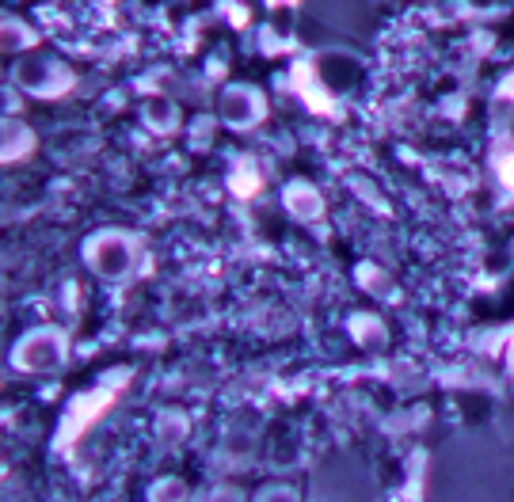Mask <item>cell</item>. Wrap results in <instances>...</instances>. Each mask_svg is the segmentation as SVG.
Masks as SVG:
<instances>
[{
  "mask_svg": "<svg viewBox=\"0 0 514 502\" xmlns=\"http://www.w3.org/2000/svg\"><path fill=\"white\" fill-rule=\"evenodd\" d=\"M84 259H88V267L99 278L122 282V278H130V271L138 263V248H134V240L126 232L107 229V232H96L88 244H84Z\"/></svg>",
  "mask_w": 514,
  "mask_h": 502,
  "instance_id": "obj_1",
  "label": "cell"
},
{
  "mask_svg": "<svg viewBox=\"0 0 514 502\" xmlns=\"http://www.w3.org/2000/svg\"><path fill=\"white\" fill-rule=\"evenodd\" d=\"M12 362L24 369V374H54V369L66 362V335L54 332V327H38L27 332L15 343Z\"/></svg>",
  "mask_w": 514,
  "mask_h": 502,
  "instance_id": "obj_2",
  "label": "cell"
},
{
  "mask_svg": "<svg viewBox=\"0 0 514 502\" xmlns=\"http://www.w3.org/2000/svg\"><path fill=\"white\" fill-rule=\"evenodd\" d=\"M15 84L19 88H27L31 96H61L66 88H73V73L66 69V65H57L50 57H35V61H24L15 65Z\"/></svg>",
  "mask_w": 514,
  "mask_h": 502,
  "instance_id": "obj_3",
  "label": "cell"
},
{
  "mask_svg": "<svg viewBox=\"0 0 514 502\" xmlns=\"http://www.w3.org/2000/svg\"><path fill=\"white\" fill-rule=\"evenodd\" d=\"M27 149H35V138L24 122L0 118V160H19Z\"/></svg>",
  "mask_w": 514,
  "mask_h": 502,
  "instance_id": "obj_4",
  "label": "cell"
},
{
  "mask_svg": "<svg viewBox=\"0 0 514 502\" xmlns=\"http://www.w3.org/2000/svg\"><path fill=\"white\" fill-rule=\"evenodd\" d=\"M35 42V35H31V27L27 24H19L15 15H0V54H12V50H27Z\"/></svg>",
  "mask_w": 514,
  "mask_h": 502,
  "instance_id": "obj_5",
  "label": "cell"
}]
</instances>
